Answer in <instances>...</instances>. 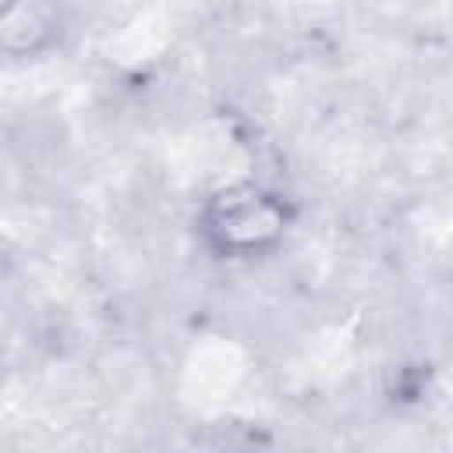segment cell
<instances>
[{
  "label": "cell",
  "mask_w": 453,
  "mask_h": 453,
  "mask_svg": "<svg viewBox=\"0 0 453 453\" xmlns=\"http://www.w3.org/2000/svg\"><path fill=\"white\" fill-rule=\"evenodd\" d=\"M290 212L280 195L262 184H230L216 191L202 209V230L223 255H258L283 241Z\"/></svg>",
  "instance_id": "6da1fadb"
},
{
  "label": "cell",
  "mask_w": 453,
  "mask_h": 453,
  "mask_svg": "<svg viewBox=\"0 0 453 453\" xmlns=\"http://www.w3.org/2000/svg\"><path fill=\"white\" fill-rule=\"evenodd\" d=\"M64 32V7L57 0H0V53L39 57Z\"/></svg>",
  "instance_id": "7a4b0ae2"
}]
</instances>
